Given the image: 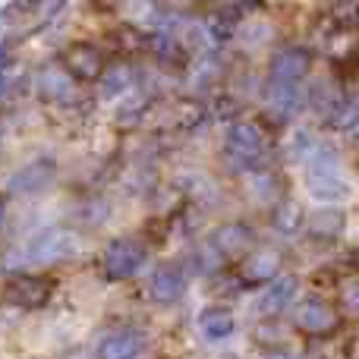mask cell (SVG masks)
<instances>
[{
	"mask_svg": "<svg viewBox=\"0 0 359 359\" xmlns=\"http://www.w3.org/2000/svg\"><path fill=\"white\" fill-rule=\"evenodd\" d=\"M306 192L316 202H322V208H337V202L350 196V180L341 161H322L306 168Z\"/></svg>",
	"mask_w": 359,
	"mask_h": 359,
	"instance_id": "1",
	"label": "cell"
},
{
	"mask_svg": "<svg viewBox=\"0 0 359 359\" xmlns=\"http://www.w3.org/2000/svg\"><path fill=\"white\" fill-rule=\"evenodd\" d=\"M79 249H82V236L76 233V230L50 227V230H44L41 236H35L25 252H29V259L38 262V265H57V262L76 259Z\"/></svg>",
	"mask_w": 359,
	"mask_h": 359,
	"instance_id": "2",
	"label": "cell"
},
{
	"mask_svg": "<svg viewBox=\"0 0 359 359\" xmlns=\"http://www.w3.org/2000/svg\"><path fill=\"white\" fill-rule=\"evenodd\" d=\"M142 262H145V243H139L136 236H117L114 243H107L101 265H104L107 280H126L139 271Z\"/></svg>",
	"mask_w": 359,
	"mask_h": 359,
	"instance_id": "3",
	"label": "cell"
},
{
	"mask_svg": "<svg viewBox=\"0 0 359 359\" xmlns=\"http://www.w3.org/2000/svg\"><path fill=\"white\" fill-rule=\"evenodd\" d=\"M265 149H268V139L259 123H249V120L230 123V133H227L230 158H236V161H243V164H252L265 155Z\"/></svg>",
	"mask_w": 359,
	"mask_h": 359,
	"instance_id": "4",
	"label": "cell"
},
{
	"mask_svg": "<svg viewBox=\"0 0 359 359\" xmlns=\"http://www.w3.org/2000/svg\"><path fill=\"white\" fill-rule=\"evenodd\" d=\"M50 293H54V280L35 278V274H16L6 284V303L19 306V309H41L48 306Z\"/></svg>",
	"mask_w": 359,
	"mask_h": 359,
	"instance_id": "5",
	"label": "cell"
},
{
	"mask_svg": "<svg viewBox=\"0 0 359 359\" xmlns=\"http://www.w3.org/2000/svg\"><path fill=\"white\" fill-rule=\"evenodd\" d=\"M63 67L69 69L73 79L92 82V79H101V76H104V57H101V50L95 48V44L76 41L63 50Z\"/></svg>",
	"mask_w": 359,
	"mask_h": 359,
	"instance_id": "6",
	"label": "cell"
},
{
	"mask_svg": "<svg viewBox=\"0 0 359 359\" xmlns=\"http://www.w3.org/2000/svg\"><path fill=\"white\" fill-rule=\"evenodd\" d=\"M312 67V57L306 48H280L278 54H271V63H268V73H271V82H287V86H297Z\"/></svg>",
	"mask_w": 359,
	"mask_h": 359,
	"instance_id": "7",
	"label": "cell"
},
{
	"mask_svg": "<svg viewBox=\"0 0 359 359\" xmlns=\"http://www.w3.org/2000/svg\"><path fill=\"white\" fill-rule=\"evenodd\" d=\"M54 161L50 158H35V161L22 164L10 180H6V192H19V196H32V192H41L50 186L54 180Z\"/></svg>",
	"mask_w": 359,
	"mask_h": 359,
	"instance_id": "8",
	"label": "cell"
},
{
	"mask_svg": "<svg viewBox=\"0 0 359 359\" xmlns=\"http://www.w3.org/2000/svg\"><path fill=\"white\" fill-rule=\"evenodd\" d=\"M142 353H145V337L133 328L111 331L95 347V359H139Z\"/></svg>",
	"mask_w": 359,
	"mask_h": 359,
	"instance_id": "9",
	"label": "cell"
},
{
	"mask_svg": "<svg viewBox=\"0 0 359 359\" xmlns=\"http://www.w3.org/2000/svg\"><path fill=\"white\" fill-rule=\"evenodd\" d=\"M183 290H186V271L177 262H164V265H158L155 271H151L149 293L155 303H161V306L177 303V299L183 297Z\"/></svg>",
	"mask_w": 359,
	"mask_h": 359,
	"instance_id": "10",
	"label": "cell"
},
{
	"mask_svg": "<svg viewBox=\"0 0 359 359\" xmlns=\"http://www.w3.org/2000/svg\"><path fill=\"white\" fill-rule=\"evenodd\" d=\"M297 322L306 334H334L341 328V312L325 299H306L303 309L297 312Z\"/></svg>",
	"mask_w": 359,
	"mask_h": 359,
	"instance_id": "11",
	"label": "cell"
},
{
	"mask_svg": "<svg viewBox=\"0 0 359 359\" xmlns=\"http://www.w3.org/2000/svg\"><path fill=\"white\" fill-rule=\"evenodd\" d=\"M38 92H41V98L57 101V104L69 101L76 92L69 69L63 67V63H44V67L38 69Z\"/></svg>",
	"mask_w": 359,
	"mask_h": 359,
	"instance_id": "12",
	"label": "cell"
},
{
	"mask_svg": "<svg viewBox=\"0 0 359 359\" xmlns=\"http://www.w3.org/2000/svg\"><path fill=\"white\" fill-rule=\"evenodd\" d=\"M265 107L271 117L278 120H290L293 114L303 107V95L297 86H287V82H268L265 86Z\"/></svg>",
	"mask_w": 359,
	"mask_h": 359,
	"instance_id": "13",
	"label": "cell"
},
{
	"mask_svg": "<svg viewBox=\"0 0 359 359\" xmlns=\"http://www.w3.org/2000/svg\"><path fill=\"white\" fill-rule=\"evenodd\" d=\"M293 293H297V278H293V274H280V278H274L271 284L259 293L255 309H259L262 316H278V312L287 309V303L293 299Z\"/></svg>",
	"mask_w": 359,
	"mask_h": 359,
	"instance_id": "14",
	"label": "cell"
},
{
	"mask_svg": "<svg viewBox=\"0 0 359 359\" xmlns=\"http://www.w3.org/2000/svg\"><path fill=\"white\" fill-rule=\"evenodd\" d=\"M252 240H255L252 230H249L246 224H240V221L221 224V227L211 233V246H215L221 255H243V252H249Z\"/></svg>",
	"mask_w": 359,
	"mask_h": 359,
	"instance_id": "15",
	"label": "cell"
},
{
	"mask_svg": "<svg viewBox=\"0 0 359 359\" xmlns=\"http://www.w3.org/2000/svg\"><path fill=\"white\" fill-rule=\"evenodd\" d=\"M196 325H198V331H202L208 341H227V337L236 331L233 312L221 309V306H208V309H202L196 316Z\"/></svg>",
	"mask_w": 359,
	"mask_h": 359,
	"instance_id": "16",
	"label": "cell"
},
{
	"mask_svg": "<svg viewBox=\"0 0 359 359\" xmlns=\"http://www.w3.org/2000/svg\"><path fill=\"white\" fill-rule=\"evenodd\" d=\"M133 82H136V69L130 63H114L101 76V92H104V98H126Z\"/></svg>",
	"mask_w": 359,
	"mask_h": 359,
	"instance_id": "17",
	"label": "cell"
},
{
	"mask_svg": "<svg viewBox=\"0 0 359 359\" xmlns=\"http://www.w3.org/2000/svg\"><path fill=\"white\" fill-rule=\"evenodd\" d=\"M347 227V215L341 208H316L306 217V230L316 236H337Z\"/></svg>",
	"mask_w": 359,
	"mask_h": 359,
	"instance_id": "18",
	"label": "cell"
},
{
	"mask_svg": "<svg viewBox=\"0 0 359 359\" xmlns=\"http://www.w3.org/2000/svg\"><path fill=\"white\" fill-rule=\"evenodd\" d=\"M278 252H271V249H259V252L249 255L246 262V278L249 280H268L271 284L274 278H280L278 274Z\"/></svg>",
	"mask_w": 359,
	"mask_h": 359,
	"instance_id": "19",
	"label": "cell"
},
{
	"mask_svg": "<svg viewBox=\"0 0 359 359\" xmlns=\"http://www.w3.org/2000/svg\"><path fill=\"white\" fill-rule=\"evenodd\" d=\"M271 224H274V230H278V233H284V236L299 233V230H303V224H306L303 208H299L297 202H280L278 208H274V215H271Z\"/></svg>",
	"mask_w": 359,
	"mask_h": 359,
	"instance_id": "20",
	"label": "cell"
},
{
	"mask_svg": "<svg viewBox=\"0 0 359 359\" xmlns=\"http://www.w3.org/2000/svg\"><path fill=\"white\" fill-rule=\"evenodd\" d=\"M318 149V139L312 130H306V126H297V130L290 133V139H287V151H290L293 158H299V161H309L312 155H316Z\"/></svg>",
	"mask_w": 359,
	"mask_h": 359,
	"instance_id": "21",
	"label": "cell"
},
{
	"mask_svg": "<svg viewBox=\"0 0 359 359\" xmlns=\"http://www.w3.org/2000/svg\"><path fill=\"white\" fill-rule=\"evenodd\" d=\"M331 123H334L337 130L356 133L359 130V104H356V101H341V104H337V111L331 114Z\"/></svg>",
	"mask_w": 359,
	"mask_h": 359,
	"instance_id": "22",
	"label": "cell"
},
{
	"mask_svg": "<svg viewBox=\"0 0 359 359\" xmlns=\"http://www.w3.org/2000/svg\"><path fill=\"white\" fill-rule=\"evenodd\" d=\"M155 54L161 57V60H177L180 57V41H177V35H168V32H161V35L155 38Z\"/></svg>",
	"mask_w": 359,
	"mask_h": 359,
	"instance_id": "23",
	"label": "cell"
},
{
	"mask_svg": "<svg viewBox=\"0 0 359 359\" xmlns=\"http://www.w3.org/2000/svg\"><path fill=\"white\" fill-rule=\"evenodd\" d=\"M268 32H271V29H268V22H243L240 25V35H243V41H265V38H268Z\"/></svg>",
	"mask_w": 359,
	"mask_h": 359,
	"instance_id": "24",
	"label": "cell"
},
{
	"mask_svg": "<svg viewBox=\"0 0 359 359\" xmlns=\"http://www.w3.org/2000/svg\"><path fill=\"white\" fill-rule=\"evenodd\" d=\"M142 111H145V98H139V95H136V98H130V101H123V104H120L117 117L126 120V123H133V120H136Z\"/></svg>",
	"mask_w": 359,
	"mask_h": 359,
	"instance_id": "25",
	"label": "cell"
},
{
	"mask_svg": "<svg viewBox=\"0 0 359 359\" xmlns=\"http://www.w3.org/2000/svg\"><path fill=\"white\" fill-rule=\"evenodd\" d=\"M16 79H19V67H16V60H13V57L6 54V67H4V95H10V92H13Z\"/></svg>",
	"mask_w": 359,
	"mask_h": 359,
	"instance_id": "26",
	"label": "cell"
},
{
	"mask_svg": "<svg viewBox=\"0 0 359 359\" xmlns=\"http://www.w3.org/2000/svg\"><path fill=\"white\" fill-rule=\"evenodd\" d=\"M271 174H252L249 177V189L255 192V196H268V192H271Z\"/></svg>",
	"mask_w": 359,
	"mask_h": 359,
	"instance_id": "27",
	"label": "cell"
},
{
	"mask_svg": "<svg viewBox=\"0 0 359 359\" xmlns=\"http://www.w3.org/2000/svg\"><path fill=\"white\" fill-rule=\"evenodd\" d=\"M107 217V205L104 202H98V198H95V202H88V221H104Z\"/></svg>",
	"mask_w": 359,
	"mask_h": 359,
	"instance_id": "28",
	"label": "cell"
},
{
	"mask_svg": "<svg viewBox=\"0 0 359 359\" xmlns=\"http://www.w3.org/2000/svg\"><path fill=\"white\" fill-rule=\"evenodd\" d=\"M344 303H347L350 312H356V316H359V284L347 287V293H344Z\"/></svg>",
	"mask_w": 359,
	"mask_h": 359,
	"instance_id": "29",
	"label": "cell"
},
{
	"mask_svg": "<svg viewBox=\"0 0 359 359\" xmlns=\"http://www.w3.org/2000/svg\"><path fill=\"white\" fill-rule=\"evenodd\" d=\"M262 359H287L284 353H268V356H262Z\"/></svg>",
	"mask_w": 359,
	"mask_h": 359,
	"instance_id": "30",
	"label": "cell"
}]
</instances>
